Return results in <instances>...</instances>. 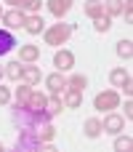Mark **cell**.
Instances as JSON below:
<instances>
[{
	"instance_id": "cell-1",
	"label": "cell",
	"mask_w": 133,
	"mask_h": 152,
	"mask_svg": "<svg viewBox=\"0 0 133 152\" xmlns=\"http://www.w3.org/2000/svg\"><path fill=\"white\" fill-rule=\"evenodd\" d=\"M69 35H72V24H53L51 29H45V43L48 45H61V43H67L69 40Z\"/></svg>"
},
{
	"instance_id": "cell-2",
	"label": "cell",
	"mask_w": 133,
	"mask_h": 152,
	"mask_svg": "<svg viewBox=\"0 0 133 152\" xmlns=\"http://www.w3.org/2000/svg\"><path fill=\"white\" fill-rule=\"evenodd\" d=\"M117 104H120V96H117L115 91H104V94H99V96L93 99V107L101 110V112H104V110H115Z\"/></svg>"
},
{
	"instance_id": "cell-3",
	"label": "cell",
	"mask_w": 133,
	"mask_h": 152,
	"mask_svg": "<svg viewBox=\"0 0 133 152\" xmlns=\"http://www.w3.org/2000/svg\"><path fill=\"white\" fill-rule=\"evenodd\" d=\"M45 86L51 88V94H53V96H61V91L67 88V77H64L61 72H53V75H48V77H45Z\"/></svg>"
},
{
	"instance_id": "cell-4",
	"label": "cell",
	"mask_w": 133,
	"mask_h": 152,
	"mask_svg": "<svg viewBox=\"0 0 133 152\" xmlns=\"http://www.w3.org/2000/svg\"><path fill=\"white\" fill-rule=\"evenodd\" d=\"M45 96L43 94H37V91H32L29 94V102H27V107L24 110H29V112H35V115H40V112H45Z\"/></svg>"
},
{
	"instance_id": "cell-5",
	"label": "cell",
	"mask_w": 133,
	"mask_h": 152,
	"mask_svg": "<svg viewBox=\"0 0 133 152\" xmlns=\"http://www.w3.org/2000/svg\"><path fill=\"white\" fill-rule=\"evenodd\" d=\"M29 35H40L43 32V16L40 13H32V16H24V24H21Z\"/></svg>"
},
{
	"instance_id": "cell-6",
	"label": "cell",
	"mask_w": 133,
	"mask_h": 152,
	"mask_svg": "<svg viewBox=\"0 0 133 152\" xmlns=\"http://www.w3.org/2000/svg\"><path fill=\"white\" fill-rule=\"evenodd\" d=\"M3 21H5L11 29H19V27L24 24V11L13 8V11H8V13H3Z\"/></svg>"
},
{
	"instance_id": "cell-7",
	"label": "cell",
	"mask_w": 133,
	"mask_h": 152,
	"mask_svg": "<svg viewBox=\"0 0 133 152\" xmlns=\"http://www.w3.org/2000/svg\"><path fill=\"white\" fill-rule=\"evenodd\" d=\"M53 64L59 67V72H64V69H72V64H75V56H72L69 51H59V53L53 56Z\"/></svg>"
},
{
	"instance_id": "cell-8",
	"label": "cell",
	"mask_w": 133,
	"mask_h": 152,
	"mask_svg": "<svg viewBox=\"0 0 133 152\" xmlns=\"http://www.w3.org/2000/svg\"><path fill=\"white\" fill-rule=\"evenodd\" d=\"M80 102H83V91H77V88L67 86V94H64V104H67L69 110H77V107H80Z\"/></svg>"
},
{
	"instance_id": "cell-9",
	"label": "cell",
	"mask_w": 133,
	"mask_h": 152,
	"mask_svg": "<svg viewBox=\"0 0 133 152\" xmlns=\"http://www.w3.org/2000/svg\"><path fill=\"white\" fill-rule=\"evenodd\" d=\"M123 126H125V120H123L120 115H107V118H104V123H101V128H104V131H109V134L123 131Z\"/></svg>"
},
{
	"instance_id": "cell-10",
	"label": "cell",
	"mask_w": 133,
	"mask_h": 152,
	"mask_svg": "<svg viewBox=\"0 0 133 152\" xmlns=\"http://www.w3.org/2000/svg\"><path fill=\"white\" fill-rule=\"evenodd\" d=\"M69 8H72V0H48V11H51L56 19H61Z\"/></svg>"
},
{
	"instance_id": "cell-11",
	"label": "cell",
	"mask_w": 133,
	"mask_h": 152,
	"mask_svg": "<svg viewBox=\"0 0 133 152\" xmlns=\"http://www.w3.org/2000/svg\"><path fill=\"white\" fill-rule=\"evenodd\" d=\"M27 86H35L37 80H40V69L37 67H21V75H19Z\"/></svg>"
},
{
	"instance_id": "cell-12",
	"label": "cell",
	"mask_w": 133,
	"mask_h": 152,
	"mask_svg": "<svg viewBox=\"0 0 133 152\" xmlns=\"http://www.w3.org/2000/svg\"><path fill=\"white\" fill-rule=\"evenodd\" d=\"M37 56H40V48L37 45H21L19 48V59L21 61H35Z\"/></svg>"
},
{
	"instance_id": "cell-13",
	"label": "cell",
	"mask_w": 133,
	"mask_h": 152,
	"mask_svg": "<svg viewBox=\"0 0 133 152\" xmlns=\"http://www.w3.org/2000/svg\"><path fill=\"white\" fill-rule=\"evenodd\" d=\"M13 45H16L13 35H11V32H5V29H0V56H3V53H8Z\"/></svg>"
},
{
	"instance_id": "cell-14",
	"label": "cell",
	"mask_w": 133,
	"mask_h": 152,
	"mask_svg": "<svg viewBox=\"0 0 133 152\" xmlns=\"http://www.w3.org/2000/svg\"><path fill=\"white\" fill-rule=\"evenodd\" d=\"M109 80H112L115 86H120V88H123L125 83H131V75H128L125 69H112V72H109Z\"/></svg>"
},
{
	"instance_id": "cell-15",
	"label": "cell",
	"mask_w": 133,
	"mask_h": 152,
	"mask_svg": "<svg viewBox=\"0 0 133 152\" xmlns=\"http://www.w3.org/2000/svg\"><path fill=\"white\" fill-rule=\"evenodd\" d=\"M29 94H32V88H29V86H21V88L16 91V110H24V107H27Z\"/></svg>"
},
{
	"instance_id": "cell-16",
	"label": "cell",
	"mask_w": 133,
	"mask_h": 152,
	"mask_svg": "<svg viewBox=\"0 0 133 152\" xmlns=\"http://www.w3.org/2000/svg\"><path fill=\"white\" fill-rule=\"evenodd\" d=\"M104 128H101V120H96V118H91V120H85V136H91V139H96L99 134H101Z\"/></svg>"
},
{
	"instance_id": "cell-17",
	"label": "cell",
	"mask_w": 133,
	"mask_h": 152,
	"mask_svg": "<svg viewBox=\"0 0 133 152\" xmlns=\"http://www.w3.org/2000/svg\"><path fill=\"white\" fill-rule=\"evenodd\" d=\"M5 3H11L13 8H27V11H40V0H5Z\"/></svg>"
},
{
	"instance_id": "cell-18",
	"label": "cell",
	"mask_w": 133,
	"mask_h": 152,
	"mask_svg": "<svg viewBox=\"0 0 133 152\" xmlns=\"http://www.w3.org/2000/svg\"><path fill=\"white\" fill-rule=\"evenodd\" d=\"M123 0H104V13L107 16H115V13H123Z\"/></svg>"
},
{
	"instance_id": "cell-19",
	"label": "cell",
	"mask_w": 133,
	"mask_h": 152,
	"mask_svg": "<svg viewBox=\"0 0 133 152\" xmlns=\"http://www.w3.org/2000/svg\"><path fill=\"white\" fill-rule=\"evenodd\" d=\"M85 13H88L91 19H96V16H104V3H101V0H93V3H88V5H85Z\"/></svg>"
},
{
	"instance_id": "cell-20",
	"label": "cell",
	"mask_w": 133,
	"mask_h": 152,
	"mask_svg": "<svg viewBox=\"0 0 133 152\" xmlns=\"http://www.w3.org/2000/svg\"><path fill=\"white\" fill-rule=\"evenodd\" d=\"M59 112H61V99H59V96L48 99V102H45V115L53 118V115H59Z\"/></svg>"
},
{
	"instance_id": "cell-21",
	"label": "cell",
	"mask_w": 133,
	"mask_h": 152,
	"mask_svg": "<svg viewBox=\"0 0 133 152\" xmlns=\"http://www.w3.org/2000/svg\"><path fill=\"white\" fill-rule=\"evenodd\" d=\"M93 27H96V32H107L112 27V16H107V13L104 16H96L93 19Z\"/></svg>"
},
{
	"instance_id": "cell-22",
	"label": "cell",
	"mask_w": 133,
	"mask_h": 152,
	"mask_svg": "<svg viewBox=\"0 0 133 152\" xmlns=\"http://www.w3.org/2000/svg\"><path fill=\"white\" fill-rule=\"evenodd\" d=\"M131 45H133L131 40H120V43H117V53H120L123 59H131V56H133V48H131Z\"/></svg>"
},
{
	"instance_id": "cell-23",
	"label": "cell",
	"mask_w": 133,
	"mask_h": 152,
	"mask_svg": "<svg viewBox=\"0 0 133 152\" xmlns=\"http://www.w3.org/2000/svg\"><path fill=\"white\" fill-rule=\"evenodd\" d=\"M67 86H72V88H77V91H83V88L88 86V80H85V75H72V77L67 80Z\"/></svg>"
},
{
	"instance_id": "cell-24",
	"label": "cell",
	"mask_w": 133,
	"mask_h": 152,
	"mask_svg": "<svg viewBox=\"0 0 133 152\" xmlns=\"http://www.w3.org/2000/svg\"><path fill=\"white\" fill-rule=\"evenodd\" d=\"M5 75H8L11 80H19V75H21V67H19V61H11V64H5Z\"/></svg>"
},
{
	"instance_id": "cell-25",
	"label": "cell",
	"mask_w": 133,
	"mask_h": 152,
	"mask_svg": "<svg viewBox=\"0 0 133 152\" xmlns=\"http://www.w3.org/2000/svg\"><path fill=\"white\" fill-rule=\"evenodd\" d=\"M131 147H133V142L128 139V136H120V139L115 142V150H117V152H128Z\"/></svg>"
},
{
	"instance_id": "cell-26",
	"label": "cell",
	"mask_w": 133,
	"mask_h": 152,
	"mask_svg": "<svg viewBox=\"0 0 133 152\" xmlns=\"http://www.w3.org/2000/svg\"><path fill=\"white\" fill-rule=\"evenodd\" d=\"M8 102H11V91L0 86V104H8Z\"/></svg>"
},
{
	"instance_id": "cell-27",
	"label": "cell",
	"mask_w": 133,
	"mask_h": 152,
	"mask_svg": "<svg viewBox=\"0 0 133 152\" xmlns=\"http://www.w3.org/2000/svg\"><path fill=\"white\" fill-rule=\"evenodd\" d=\"M125 118H133V104H131V99L125 102Z\"/></svg>"
},
{
	"instance_id": "cell-28",
	"label": "cell",
	"mask_w": 133,
	"mask_h": 152,
	"mask_svg": "<svg viewBox=\"0 0 133 152\" xmlns=\"http://www.w3.org/2000/svg\"><path fill=\"white\" fill-rule=\"evenodd\" d=\"M0 77H3V67H0Z\"/></svg>"
},
{
	"instance_id": "cell-29",
	"label": "cell",
	"mask_w": 133,
	"mask_h": 152,
	"mask_svg": "<svg viewBox=\"0 0 133 152\" xmlns=\"http://www.w3.org/2000/svg\"><path fill=\"white\" fill-rule=\"evenodd\" d=\"M0 150H3V144H0Z\"/></svg>"
},
{
	"instance_id": "cell-30",
	"label": "cell",
	"mask_w": 133,
	"mask_h": 152,
	"mask_svg": "<svg viewBox=\"0 0 133 152\" xmlns=\"http://www.w3.org/2000/svg\"><path fill=\"white\" fill-rule=\"evenodd\" d=\"M0 16H3V11H0Z\"/></svg>"
}]
</instances>
